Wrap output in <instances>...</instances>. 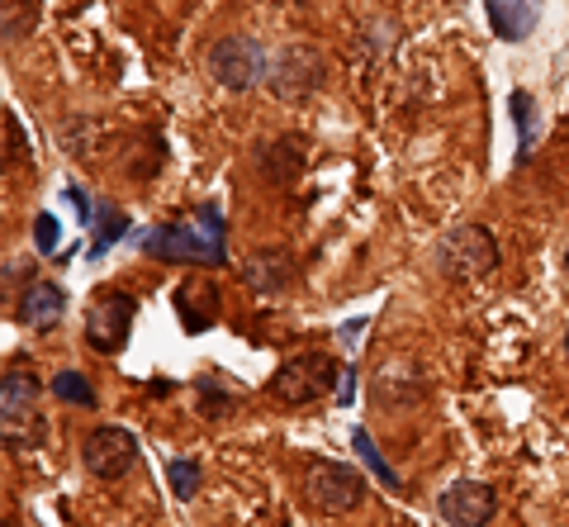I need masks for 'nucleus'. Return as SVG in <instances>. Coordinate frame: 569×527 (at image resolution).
Returning a JSON list of instances; mask_svg holds the SVG:
<instances>
[{
	"instance_id": "0eeeda50",
	"label": "nucleus",
	"mask_w": 569,
	"mask_h": 527,
	"mask_svg": "<svg viewBox=\"0 0 569 527\" xmlns=\"http://www.w3.org/2000/svg\"><path fill=\"white\" fill-rule=\"evenodd\" d=\"M33 395H39V385H33L29 371H6V385H0V424H6L10 451L39 443V432H43V418L33 414Z\"/></svg>"
},
{
	"instance_id": "aec40b11",
	"label": "nucleus",
	"mask_w": 569,
	"mask_h": 527,
	"mask_svg": "<svg viewBox=\"0 0 569 527\" xmlns=\"http://www.w3.org/2000/svg\"><path fill=\"white\" fill-rule=\"evenodd\" d=\"M6 148H10V152H6V162H10L14 152H24V138H14V115H6Z\"/></svg>"
},
{
	"instance_id": "dca6fc26",
	"label": "nucleus",
	"mask_w": 569,
	"mask_h": 527,
	"mask_svg": "<svg viewBox=\"0 0 569 527\" xmlns=\"http://www.w3.org/2000/svg\"><path fill=\"white\" fill-rule=\"evenodd\" d=\"M508 110H512V119H518V129H522L518 162H527V157H531V143H537V105H531V96H527V91H512Z\"/></svg>"
},
{
	"instance_id": "1a4fd4ad",
	"label": "nucleus",
	"mask_w": 569,
	"mask_h": 527,
	"mask_svg": "<svg viewBox=\"0 0 569 527\" xmlns=\"http://www.w3.org/2000/svg\"><path fill=\"white\" fill-rule=\"evenodd\" d=\"M498 514V495L485 480H456L441 495V518L451 527H489Z\"/></svg>"
},
{
	"instance_id": "412c9836",
	"label": "nucleus",
	"mask_w": 569,
	"mask_h": 527,
	"mask_svg": "<svg viewBox=\"0 0 569 527\" xmlns=\"http://www.w3.org/2000/svg\"><path fill=\"white\" fill-rule=\"evenodd\" d=\"M565 357H569V328H565Z\"/></svg>"
},
{
	"instance_id": "4468645a",
	"label": "nucleus",
	"mask_w": 569,
	"mask_h": 527,
	"mask_svg": "<svg viewBox=\"0 0 569 527\" xmlns=\"http://www.w3.org/2000/svg\"><path fill=\"white\" fill-rule=\"evenodd\" d=\"M351 447H356V456H361L366 470H370V476H376L380 485H389V489H399V485H403V480H399V470H395V466H389L385 456H380L376 437H370L366 428H356V432H351Z\"/></svg>"
},
{
	"instance_id": "9d476101",
	"label": "nucleus",
	"mask_w": 569,
	"mask_h": 527,
	"mask_svg": "<svg viewBox=\"0 0 569 527\" xmlns=\"http://www.w3.org/2000/svg\"><path fill=\"white\" fill-rule=\"evenodd\" d=\"M266 77H271L276 96H305L318 86V77H323V62H318L309 48H280L276 72H266Z\"/></svg>"
},
{
	"instance_id": "7ed1b4c3",
	"label": "nucleus",
	"mask_w": 569,
	"mask_h": 527,
	"mask_svg": "<svg viewBox=\"0 0 569 527\" xmlns=\"http://www.w3.org/2000/svg\"><path fill=\"white\" fill-rule=\"evenodd\" d=\"M332 380H342L337 361L323 357V351H305V357H290L271 376V395L280 404H290V409H305V404L332 395Z\"/></svg>"
},
{
	"instance_id": "423d86ee",
	"label": "nucleus",
	"mask_w": 569,
	"mask_h": 527,
	"mask_svg": "<svg viewBox=\"0 0 569 527\" xmlns=\"http://www.w3.org/2000/svg\"><path fill=\"white\" fill-rule=\"evenodd\" d=\"M209 77L223 86V91H252V86L266 77V48L257 39H219L209 48Z\"/></svg>"
},
{
	"instance_id": "6e6552de",
	"label": "nucleus",
	"mask_w": 569,
	"mask_h": 527,
	"mask_svg": "<svg viewBox=\"0 0 569 527\" xmlns=\"http://www.w3.org/2000/svg\"><path fill=\"white\" fill-rule=\"evenodd\" d=\"M81 461L96 480H123L138 461V437L129 428H96L91 437L81 443Z\"/></svg>"
},
{
	"instance_id": "4be33fe9",
	"label": "nucleus",
	"mask_w": 569,
	"mask_h": 527,
	"mask_svg": "<svg viewBox=\"0 0 569 527\" xmlns=\"http://www.w3.org/2000/svg\"><path fill=\"white\" fill-rule=\"evenodd\" d=\"M565 271H569V248H565Z\"/></svg>"
},
{
	"instance_id": "39448f33",
	"label": "nucleus",
	"mask_w": 569,
	"mask_h": 527,
	"mask_svg": "<svg viewBox=\"0 0 569 527\" xmlns=\"http://www.w3.org/2000/svg\"><path fill=\"white\" fill-rule=\"evenodd\" d=\"M305 495L313 508H323V514H351V508L366 504V476L356 466H342V461H318L305 480Z\"/></svg>"
},
{
	"instance_id": "f3484780",
	"label": "nucleus",
	"mask_w": 569,
	"mask_h": 527,
	"mask_svg": "<svg viewBox=\"0 0 569 527\" xmlns=\"http://www.w3.org/2000/svg\"><path fill=\"white\" fill-rule=\"evenodd\" d=\"M52 395H58L62 404H81V409H96V390L86 385L81 371H58V376H52Z\"/></svg>"
},
{
	"instance_id": "f03ea898",
	"label": "nucleus",
	"mask_w": 569,
	"mask_h": 527,
	"mask_svg": "<svg viewBox=\"0 0 569 527\" xmlns=\"http://www.w3.org/2000/svg\"><path fill=\"white\" fill-rule=\"evenodd\" d=\"M152 257H171V261H213L223 267V228H219V209H200L194 223H171L157 228L148 238Z\"/></svg>"
},
{
	"instance_id": "f8f14e48",
	"label": "nucleus",
	"mask_w": 569,
	"mask_h": 527,
	"mask_svg": "<svg viewBox=\"0 0 569 527\" xmlns=\"http://www.w3.org/2000/svg\"><path fill=\"white\" fill-rule=\"evenodd\" d=\"M176 309H181V324L190 332L209 328L213 319H219V286H213L209 276H190L181 290H176Z\"/></svg>"
},
{
	"instance_id": "f257e3e1",
	"label": "nucleus",
	"mask_w": 569,
	"mask_h": 527,
	"mask_svg": "<svg viewBox=\"0 0 569 527\" xmlns=\"http://www.w3.org/2000/svg\"><path fill=\"white\" fill-rule=\"evenodd\" d=\"M493 267H498V242L485 223H460L437 242V271L456 280V286L485 280Z\"/></svg>"
},
{
	"instance_id": "ddd939ff",
	"label": "nucleus",
	"mask_w": 569,
	"mask_h": 527,
	"mask_svg": "<svg viewBox=\"0 0 569 527\" xmlns=\"http://www.w3.org/2000/svg\"><path fill=\"white\" fill-rule=\"evenodd\" d=\"M489 20H493V33L508 43H518L531 33V24H537V6L531 0H485Z\"/></svg>"
},
{
	"instance_id": "6ab92c4d",
	"label": "nucleus",
	"mask_w": 569,
	"mask_h": 527,
	"mask_svg": "<svg viewBox=\"0 0 569 527\" xmlns=\"http://www.w3.org/2000/svg\"><path fill=\"white\" fill-rule=\"evenodd\" d=\"M33 242H39V252H58V242H62V223L52 219V215H39V219H33Z\"/></svg>"
},
{
	"instance_id": "20e7f679",
	"label": "nucleus",
	"mask_w": 569,
	"mask_h": 527,
	"mask_svg": "<svg viewBox=\"0 0 569 527\" xmlns=\"http://www.w3.org/2000/svg\"><path fill=\"white\" fill-rule=\"evenodd\" d=\"M133 314H138V300L129 290H100L91 309H86V342L100 357H114V351L129 342V328H133Z\"/></svg>"
},
{
	"instance_id": "a211bd4d",
	"label": "nucleus",
	"mask_w": 569,
	"mask_h": 527,
	"mask_svg": "<svg viewBox=\"0 0 569 527\" xmlns=\"http://www.w3.org/2000/svg\"><path fill=\"white\" fill-rule=\"evenodd\" d=\"M123 228H129V223H123V215H114V209H100V238L91 242V257H100L114 238H123Z\"/></svg>"
},
{
	"instance_id": "9b49d317",
	"label": "nucleus",
	"mask_w": 569,
	"mask_h": 527,
	"mask_svg": "<svg viewBox=\"0 0 569 527\" xmlns=\"http://www.w3.org/2000/svg\"><path fill=\"white\" fill-rule=\"evenodd\" d=\"M62 314H67V290L58 286V280H33V286L24 290V300H20V324L24 328L48 332V328L62 324Z\"/></svg>"
},
{
	"instance_id": "2eb2a0df",
	"label": "nucleus",
	"mask_w": 569,
	"mask_h": 527,
	"mask_svg": "<svg viewBox=\"0 0 569 527\" xmlns=\"http://www.w3.org/2000/svg\"><path fill=\"white\" fill-rule=\"evenodd\" d=\"M167 480H171V495L190 504L194 495H200V461L194 456H176V461L167 466Z\"/></svg>"
}]
</instances>
